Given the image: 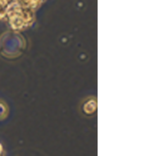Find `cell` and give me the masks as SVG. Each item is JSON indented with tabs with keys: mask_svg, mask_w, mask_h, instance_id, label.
<instances>
[{
	"mask_svg": "<svg viewBox=\"0 0 159 156\" xmlns=\"http://www.w3.org/2000/svg\"><path fill=\"white\" fill-rule=\"evenodd\" d=\"M16 2H18L23 8L35 11L39 6H40V4L44 2V0H16Z\"/></svg>",
	"mask_w": 159,
	"mask_h": 156,
	"instance_id": "6da1fadb",
	"label": "cell"
},
{
	"mask_svg": "<svg viewBox=\"0 0 159 156\" xmlns=\"http://www.w3.org/2000/svg\"><path fill=\"white\" fill-rule=\"evenodd\" d=\"M97 110V101L95 99H88L83 105V111L87 115H93Z\"/></svg>",
	"mask_w": 159,
	"mask_h": 156,
	"instance_id": "7a4b0ae2",
	"label": "cell"
},
{
	"mask_svg": "<svg viewBox=\"0 0 159 156\" xmlns=\"http://www.w3.org/2000/svg\"><path fill=\"white\" fill-rule=\"evenodd\" d=\"M7 115H8V106L5 105V102L0 101V120L5 119Z\"/></svg>",
	"mask_w": 159,
	"mask_h": 156,
	"instance_id": "3957f363",
	"label": "cell"
},
{
	"mask_svg": "<svg viewBox=\"0 0 159 156\" xmlns=\"http://www.w3.org/2000/svg\"><path fill=\"white\" fill-rule=\"evenodd\" d=\"M0 156H4V149L2 145H0Z\"/></svg>",
	"mask_w": 159,
	"mask_h": 156,
	"instance_id": "277c9868",
	"label": "cell"
}]
</instances>
